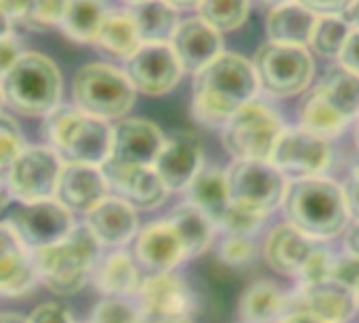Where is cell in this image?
<instances>
[{
	"label": "cell",
	"instance_id": "obj_2",
	"mask_svg": "<svg viewBox=\"0 0 359 323\" xmlns=\"http://www.w3.org/2000/svg\"><path fill=\"white\" fill-rule=\"evenodd\" d=\"M282 208L286 221L316 242L337 238L349 225L343 187L326 177L288 181Z\"/></svg>",
	"mask_w": 359,
	"mask_h": 323
},
{
	"label": "cell",
	"instance_id": "obj_29",
	"mask_svg": "<svg viewBox=\"0 0 359 323\" xmlns=\"http://www.w3.org/2000/svg\"><path fill=\"white\" fill-rule=\"evenodd\" d=\"M288 296L284 290L269 282L261 280L250 284L238 303V315L242 323H278L282 313L286 311Z\"/></svg>",
	"mask_w": 359,
	"mask_h": 323
},
{
	"label": "cell",
	"instance_id": "obj_8",
	"mask_svg": "<svg viewBox=\"0 0 359 323\" xmlns=\"http://www.w3.org/2000/svg\"><path fill=\"white\" fill-rule=\"evenodd\" d=\"M284 128L282 118L269 105L250 101L221 126V141L233 160L269 162Z\"/></svg>",
	"mask_w": 359,
	"mask_h": 323
},
{
	"label": "cell",
	"instance_id": "obj_36",
	"mask_svg": "<svg viewBox=\"0 0 359 323\" xmlns=\"http://www.w3.org/2000/svg\"><path fill=\"white\" fill-rule=\"evenodd\" d=\"M198 17L219 34L238 29L250 13V0H200Z\"/></svg>",
	"mask_w": 359,
	"mask_h": 323
},
{
	"label": "cell",
	"instance_id": "obj_11",
	"mask_svg": "<svg viewBox=\"0 0 359 323\" xmlns=\"http://www.w3.org/2000/svg\"><path fill=\"white\" fill-rule=\"evenodd\" d=\"M269 162L290 181L324 177L332 164V145L313 132L299 128H284L278 137Z\"/></svg>",
	"mask_w": 359,
	"mask_h": 323
},
{
	"label": "cell",
	"instance_id": "obj_62",
	"mask_svg": "<svg viewBox=\"0 0 359 323\" xmlns=\"http://www.w3.org/2000/svg\"><path fill=\"white\" fill-rule=\"evenodd\" d=\"M355 298H358V311H359V290L355 292Z\"/></svg>",
	"mask_w": 359,
	"mask_h": 323
},
{
	"label": "cell",
	"instance_id": "obj_38",
	"mask_svg": "<svg viewBox=\"0 0 359 323\" xmlns=\"http://www.w3.org/2000/svg\"><path fill=\"white\" fill-rule=\"evenodd\" d=\"M265 221H267L265 214H259V212H252V210H246V208H240V206L231 204L217 229H221L225 235L252 238L263 227Z\"/></svg>",
	"mask_w": 359,
	"mask_h": 323
},
{
	"label": "cell",
	"instance_id": "obj_18",
	"mask_svg": "<svg viewBox=\"0 0 359 323\" xmlns=\"http://www.w3.org/2000/svg\"><path fill=\"white\" fill-rule=\"evenodd\" d=\"M168 44L172 46L183 71L191 74H198L202 67H206L212 59H217L223 53L221 34L200 17L179 21Z\"/></svg>",
	"mask_w": 359,
	"mask_h": 323
},
{
	"label": "cell",
	"instance_id": "obj_3",
	"mask_svg": "<svg viewBox=\"0 0 359 323\" xmlns=\"http://www.w3.org/2000/svg\"><path fill=\"white\" fill-rule=\"evenodd\" d=\"M48 147L63 164L103 166L111 151V126L78 107L59 105L44 120Z\"/></svg>",
	"mask_w": 359,
	"mask_h": 323
},
{
	"label": "cell",
	"instance_id": "obj_10",
	"mask_svg": "<svg viewBox=\"0 0 359 323\" xmlns=\"http://www.w3.org/2000/svg\"><path fill=\"white\" fill-rule=\"evenodd\" d=\"M63 160L50 147H25L6 172V191L21 204L55 198Z\"/></svg>",
	"mask_w": 359,
	"mask_h": 323
},
{
	"label": "cell",
	"instance_id": "obj_46",
	"mask_svg": "<svg viewBox=\"0 0 359 323\" xmlns=\"http://www.w3.org/2000/svg\"><path fill=\"white\" fill-rule=\"evenodd\" d=\"M278 323H326L322 317H318L316 313H311L307 307H303L294 296L288 298L286 311L282 313V317Z\"/></svg>",
	"mask_w": 359,
	"mask_h": 323
},
{
	"label": "cell",
	"instance_id": "obj_35",
	"mask_svg": "<svg viewBox=\"0 0 359 323\" xmlns=\"http://www.w3.org/2000/svg\"><path fill=\"white\" fill-rule=\"evenodd\" d=\"M349 32L351 23L345 19V15H318L307 48L324 59H339Z\"/></svg>",
	"mask_w": 359,
	"mask_h": 323
},
{
	"label": "cell",
	"instance_id": "obj_17",
	"mask_svg": "<svg viewBox=\"0 0 359 323\" xmlns=\"http://www.w3.org/2000/svg\"><path fill=\"white\" fill-rule=\"evenodd\" d=\"M185 250L183 244L172 229V225L164 221H154L137 233L135 242V261L149 275L168 273L179 263H183Z\"/></svg>",
	"mask_w": 359,
	"mask_h": 323
},
{
	"label": "cell",
	"instance_id": "obj_43",
	"mask_svg": "<svg viewBox=\"0 0 359 323\" xmlns=\"http://www.w3.org/2000/svg\"><path fill=\"white\" fill-rule=\"evenodd\" d=\"M332 282L349 288L351 292H358L359 290V259L349 254V252H343V254H334V261H332V269H330V277Z\"/></svg>",
	"mask_w": 359,
	"mask_h": 323
},
{
	"label": "cell",
	"instance_id": "obj_12",
	"mask_svg": "<svg viewBox=\"0 0 359 323\" xmlns=\"http://www.w3.org/2000/svg\"><path fill=\"white\" fill-rule=\"evenodd\" d=\"M6 223L29 252H38L42 248L59 244L76 227L72 212L63 208L57 200L21 204Z\"/></svg>",
	"mask_w": 359,
	"mask_h": 323
},
{
	"label": "cell",
	"instance_id": "obj_34",
	"mask_svg": "<svg viewBox=\"0 0 359 323\" xmlns=\"http://www.w3.org/2000/svg\"><path fill=\"white\" fill-rule=\"evenodd\" d=\"M299 122H301L303 130L313 132V135H318L322 139H328V141L339 137L347 128V124L322 101V97L313 88L307 92V97L301 103Z\"/></svg>",
	"mask_w": 359,
	"mask_h": 323
},
{
	"label": "cell",
	"instance_id": "obj_19",
	"mask_svg": "<svg viewBox=\"0 0 359 323\" xmlns=\"http://www.w3.org/2000/svg\"><path fill=\"white\" fill-rule=\"evenodd\" d=\"M109 195L107 181L99 166L63 164L55 200L69 212H88Z\"/></svg>",
	"mask_w": 359,
	"mask_h": 323
},
{
	"label": "cell",
	"instance_id": "obj_13",
	"mask_svg": "<svg viewBox=\"0 0 359 323\" xmlns=\"http://www.w3.org/2000/svg\"><path fill=\"white\" fill-rule=\"evenodd\" d=\"M124 74L135 90L149 97H160L170 92L181 82L183 67L168 42H147L126 59Z\"/></svg>",
	"mask_w": 359,
	"mask_h": 323
},
{
	"label": "cell",
	"instance_id": "obj_48",
	"mask_svg": "<svg viewBox=\"0 0 359 323\" xmlns=\"http://www.w3.org/2000/svg\"><path fill=\"white\" fill-rule=\"evenodd\" d=\"M23 55L21 42L13 36H6L0 40V80L6 76V71L17 63V59Z\"/></svg>",
	"mask_w": 359,
	"mask_h": 323
},
{
	"label": "cell",
	"instance_id": "obj_30",
	"mask_svg": "<svg viewBox=\"0 0 359 323\" xmlns=\"http://www.w3.org/2000/svg\"><path fill=\"white\" fill-rule=\"evenodd\" d=\"M172 229L177 231L181 244H183V250H185V256L187 259H194V256H200L208 250V246L212 244V238H215V225L198 210L194 208L191 204H179L166 219Z\"/></svg>",
	"mask_w": 359,
	"mask_h": 323
},
{
	"label": "cell",
	"instance_id": "obj_24",
	"mask_svg": "<svg viewBox=\"0 0 359 323\" xmlns=\"http://www.w3.org/2000/svg\"><path fill=\"white\" fill-rule=\"evenodd\" d=\"M294 298L326 323H347L358 313L355 292L332 280L299 286Z\"/></svg>",
	"mask_w": 359,
	"mask_h": 323
},
{
	"label": "cell",
	"instance_id": "obj_45",
	"mask_svg": "<svg viewBox=\"0 0 359 323\" xmlns=\"http://www.w3.org/2000/svg\"><path fill=\"white\" fill-rule=\"evenodd\" d=\"M337 61L347 71L359 76V29L351 27V32H349V36H347V40H345Z\"/></svg>",
	"mask_w": 359,
	"mask_h": 323
},
{
	"label": "cell",
	"instance_id": "obj_58",
	"mask_svg": "<svg viewBox=\"0 0 359 323\" xmlns=\"http://www.w3.org/2000/svg\"><path fill=\"white\" fill-rule=\"evenodd\" d=\"M263 2L271 4V8H273V6H278V4H284V2H288V0H263Z\"/></svg>",
	"mask_w": 359,
	"mask_h": 323
},
{
	"label": "cell",
	"instance_id": "obj_28",
	"mask_svg": "<svg viewBox=\"0 0 359 323\" xmlns=\"http://www.w3.org/2000/svg\"><path fill=\"white\" fill-rule=\"evenodd\" d=\"M322 101L349 126L359 116V76L337 65L313 86Z\"/></svg>",
	"mask_w": 359,
	"mask_h": 323
},
{
	"label": "cell",
	"instance_id": "obj_9",
	"mask_svg": "<svg viewBox=\"0 0 359 323\" xmlns=\"http://www.w3.org/2000/svg\"><path fill=\"white\" fill-rule=\"evenodd\" d=\"M227 191L233 206L269 217L282 206L288 179L271 164L261 160H233L225 170Z\"/></svg>",
	"mask_w": 359,
	"mask_h": 323
},
{
	"label": "cell",
	"instance_id": "obj_6",
	"mask_svg": "<svg viewBox=\"0 0 359 323\" xmlns=\"http://www.w3.org/2000/svg\"><path fill=\"white\" fill-rule=\"evenodd\" d=\"M72 97L80 111L107 122L133 109L137 90L122 69L109 63H86L72 80Z\"/></svg>",
	"mask_w": 359,
	"mask_h": 323
},
{
	"label": "cell",
	"instance_id": "obj_20",
	"mask_svg": "<svg viewBox=\"0 0 359 323\" xmlns=\"http://www.w3.org/2000/svg\"><path fill=\"white\" fill-rule=\"evenodd\" d=\"M84 227L99 246L120 248L139 233V219L137 210L130 208L126 202L107 195L84 214Z\"/></svg>",
	"mask_w": 359,
	"mask_h": 323
},
{
	"label": "cell",
	"instance_id": "obj_50",
	"mask_svg": "<svg viewBox=\"0 0 359 323\" xmlns=\"http://www.w3.org/2000/svg\"><path fill=\"white\" fill-rule=\"evenodd\" d=\"M29 8H32V0H0V11L8 17L11 25L15 23L25 25Z\"/></svg>",
	"mask_w": 359,
	"mask_h": 323
},
{
	"label": "cell",
	"instance_id": "obj_51",
	"mask_svg": "<svg viewBox=\"0 0 359 323\" xmlns=\"http://www.w3.org/2000/svg\"><path fill=\"white\" fill-rule=\"evenodd\" d=\"M345 252L359 259V223H351L345 229Z\"/></svg>",
	"mask_w": 359,
	"mask_h": 323
},
{
	"label": "cell",
	"instance_id": "obj_32",
	"mask_svg": "<svg viewBox=\"0 0 359 323\" xmlns=\"http://www.w3.org/2000/svg\"><path fill=\"white\" fill-rule=\"evenodd\" d=\"M139 36L143 44L147 42H170L177 25L179 15L177 8H172L166 0H145L130 11Z\"/></svg>",
	"mask_w": 359,
	"mask_h": 323
},
{
	"label": "cell",
	"instance_id": "obj_21",
	"mask_svg": "<svg viewBox=\"0 0 359 323\" xmlns=\"http://www.w3.org/2000/svg\"><path fill=\"white\" fill-rule=\"evenodd\" d=\"M318 244L320 242L311 240L294 225L284 221L276 225L265 238L263 256L276 273L286 277H297Z\"/></svg>",
	"mask_w": 359,
	"mask_h": 323
},
{
	"label": "cell",
	"instance_id": "obj_44",
	"mask_svg": "<svg viewBox=\"0 0 359 323\" xmlns=\"http://www.w3.org/2000/svg\"><path fill=\"white\" fill-rule=\"evenodd\" d=\"M27 323H74L72 313L59 303H44L32 311Z\"/></svg>",
	"mask_w": 359,
	"mask_h": 323
},
{
	"label": "cell",
	"instance_id": "obj_41",
	"mask_svg": "<svg viewBox=\"0 0 359 323\" xmlns=\"http://www.w3.org/2000/svg\"><path fill=\"white\" fill-rule=\"evenodd\" d=\"M332 261H334V252L330 248H326L322 242L316 246V250L311 252V256L305 261L301 273L297 275L299 286H307V284H318L330 277V269H332Z\"/></svg>",
	"mask_w": 359,
	"mask_h": 323
},
{
	"label": "cell",
	"instance_id": "obj_1",
	"mask_svg": "<svg viewBox=\"0 0 359 323\" xmlns=\"http://www.w3.org/2000/svg\"><path fill=\"white\" fill-rule=\"evenodd\" d=\"M259 82L252 63L238 53H221L194 74L191 114L210 128H221L238 109L255 101Z\"/></svg>",
	"mask_w": 359,
	"mask_h": 323
},
{
	"label": "cell",
	"instance_id": "obj_40",
	"mask_svg": "<svg viewBox=\"0 0 359 323\" xmlns=\"http://www.w3.org/2000/svg\"><path fill=\"white\" fill-rule=\"evenodd\" d=\"M67 8V0H32L25 27L44 32L53 25H59Z\"/></svg>",
	"mask_w": 359,
	"mask_h": 323
},
{
	"label": "cell",
	"instance_id": "obj_57",
	"mask_svg": "<svg viewBox=\"0 0 359 323\" xmlns=\"http://www.w3.org/2000/svg\"><path fill=\"white\" fill-rule=\"evenodd\" d=\"M11 200H13V198H11V195H8V191H6V185L0 181V208H2V206H6Z\"/></svg>",
	"mask_w": 359,
	"mask_h": 323
},
{
	"label": "cell",
	"instance_id": "obj_15",
	"mask_svg": "<svg viewBox=\"0 0 359 323\" xmlns=\"http://www.w3.org/2000/svg\"><path fill=\"white\" fill-rule=\"evenodd\" d=\"M164 132L145 118H124L111 128L109 160L133 166H154L164 147Z\"/></svg>",
	"mask_w": 359,
	"mask_h": 323
},
{
	"label": "cell",
	"instance_id": "obj_52",
	"mask_svg": "<svg viewBox=\"0 0 359 323\" xmlns=\"http://www.w3.org/2000/svg\"><path fill=\"white\" fill-rule=\"evenodd\" d=\"M141 323H194L191 315H149L143 313Z\"/></svg>",
	"mask_w": 359,
	"mask_h": 323
},
{
	"label": "cell",
	"instance_id": "obj_49",
	"mask_svg": "<svg viewBox=\"0 0 359 323\" xmlns=\"http://www.w3.org/2000/svg\"><path fill=\"white\" fill-rule=\"evenodd\" d=\"M316 15H345L353 0H297Z\"/></svg>",
	"mask_w": 359,
	"mask_h": 323
},
{
	"label": "cell",
	"instance_id": "obj_7",
	"mask_svg": "<svg viewBox=\"0 0 359 323\" xmlns=\"http://www.w3.org/2000/svg\"><path fill=\"white\" fill-rule=\"evenodd\" d=\"M250 63L255 67L259 88L280 99L305 92L316 74V63L307 46L280 44L271 40L257 48Z\"/></svg>",
	"mask_w": 359,
	"mask_h": 323
},
{
	"label": "cell",
	"instance_id": "obj_33",
	"mask_svg": "<svg viewBox=\"0 0 359 323\" xmlns=\"http://www.w3.org/2000/svg\"><path fill=\"white\" fill-rule=\"evenodd\" d=\"M107 13L105 0H67V8L59 25L74 42H95Z\"/></svg>",
	"mask_w": 359,
	"mask_h": 323
},
{
	"label": "cell",
	"instance_id": "obj_55",
	"mask_svg": "<svg viewBox=\"0 0 359 323\" xmlns=\"http://www.w3.org/2000/svg\"><path fill=\"white\" fill-rule=\"evenodd\" d=\"M0 323H27V317L19 313H0Z\"/></svg>",
	"mask_w": 359,
	"mask_h": 323
},
{
	"label": "cell",
	"instance_id": "obj_16",
	"mask_svg": "<svg viewBox=\"0 0 359 323\" xmlns=\"http://www.w3.org/2000/svg\"><path fill=\"white\" fill-rule=\"evenodd\" d=\"M204 168V151L191 132H175L166 137L162 151L154 162V170L168 191H185L194 177Z\"/></svg>",
	"mask_w": 359,
	"mask_h": 323
},
{
	"label": "cell",
	"instance_id": "obj_37",
	"mask_svg": "<svg viewBox=\"0 0 359 323\" xmlns=\"http://www.w3.org/2000/svg\"><path fill=\"white\" fill-rule=\"evenodd\" d=\"M143 309L128 296H103L90 313L88 323H141Z\"/></svg>",
	"mask_w": 359,
	"mask_h": 323
},
{
	"label": "cell",
	"instance_id": "obj_60",
	"mask_svg": "<svg viewBox=\"0 0 359 323\" xmlns=\"http://www.w3.org/2000/svg\"><path fill=\"white\" fill-rule=\"evenodd\" d=\"M126 4H130V6H137V4H141V2H145V0H124Z\"/></svg>",
	"mask_w": 359,
	"mask_h": 323
},
{
	"label": "cell",
	"instance_id": "obj_42",
	"mask_svg": "<svg viewBox=\"0 0 359 323\" xmlns=\"http://www.w3.org/2000/svg\"><path fill=\"white\" fill-rule=\"evenodd\" d=\"M257 256V246L252 238L227 235L219 248V259L229 267H244Z\"/></svg>",
	"mask_w": 359,
	"mask_h": 323
},
{
	"label": "cell",
	"instance_id": "obj_56",
	"mask_svg": "<svg viewBox=\"0 0 359 323\" xmlns=\"http://www.w3.org/2000/svg\"><path fill=\"white\" fill-rule=\"evenodd\" d=\"M11 21H8V17L0 11V40L2 38H6V36H11Z\"/></svg>",
	"mask_w": 359,
	"mask_h": 323
},
{
	"label": "cell",
	"instance_id": "obj_4",
	"mask_svg": "<svg viewBox=\"0 0 359 323\" xmlns=\"http://www.w3.org/2000/svg\"><path fill=\"white\" fill-rule=\"evenodd\" d=\"M4 103L21 116H48L59 107L63 80L53 59L42 53H23L0 80Z\"/></svg>",
	"mask_w": 359,
	"mask_h": 323
},
{
	"label": "cell",
	"instance_id": "obj_27",
	"mask_svg": "<svg viewBox=\"0 0 359 323\" xmlns=\"http://www.w3.org/2000/svg\"><path fill=\"white\" fill-rule=\"evenodd\" d=\"M318 15L305 8L297 0H288L284 4H278L267 15V36L271 42L280 44H294V46H307Z\"/></svg>",
	"mask_w": 359,
	"mask_h": 323
},
{
	"label": "cell",
	"instance_id": "obj_14",
	"mask_svg": "<svg viewBox=\"0 0 359 323\" xmlns=\"http://www.w3.org/2000/svg\"><path fill=\"white\" fill-rule=\"evenodd\" d=\"M114 198L126 202L135 210H154L164 204L168 189L154 170V166H133L107 160L101 166Z\"/></svg>",
	"mask_w": 359,
	"mask_h": 323
},
{
	"label": "cell",
	"instance_id": "obj_39",
	"mask_svg": "<svg viewBox=\"0 0 359 323\" xmlns=\"http://www.w3.org/2000/svg\"><path fill=\"white\" fill-rule=\"evenodd\" d=\"M25 149V141L17 122L0 111V174L8 172L11 164Z\"/></svg>",
	"mask_w": 359,
	"mask_h": 323
},
{
	"label": "cell",
	"instance_id": "obj_47",
	"mask_svg": "<svg viewBox=\"0 0 359 323\" xmlns=\"http://www.w3.org/2000/svg\"><path fill=\"white\" fill-rule=\"evenodd\" d=\"M343 193H345V204H347V212H349V221L359 223V166H355L347 179V183L343 185Z\"/></svg>",
	"mask_w": 359,
	"mask_h": 323
},
{
	"label": "cell",
	"instance_id": "obj_5",
	"mask_svg": "<svg viewBox=\"0 0 359 323\" xmlns=\"http://www.w3.org/2000/svg\"><path fill=\"white\" fill-rule=\"evenodd\" d=\"M99 248L86 227H74L59 244L32 252L38 282L59 296L78 294L93 275Z\"/></svg>",
	"mask_w": 359,
	"mask_h": 323
},
{
	"label": "cell",
	"instance_id": "obj_59",
	"mask_svg": "<svg viewBox=\"0 0 359 323\" xmlns=\"http://www.w3.org/2000/svg\"><path fill=\"white\" fill-rule=\"evenodd\" d=\"M355 145L359 149V116H358V124H355Z\"/></svg>",
	"mask_w": 359,
	"mask_h": 323
},
{
	"label": "cell",
	"instance_id": "obj_25",
	"mask_svg": "<svg viewBox=\"0 0 359 323\" xmlns=\"http://www.w3.org/2000/svg\"><path fill=\"white\" fill-rule=\"evenodd\" d=\"M185 195L187 204L198 208L215 227H219V223L231 206L225 170L215 166H204L187 185Z\"/></svg>",
	"mask_w": 359,
	"mask_h": 323
},
{
	"label": "cell",
	"instance_id": "obj_61",
	"mask_svg": "<svg viewBox=\"0 0 359 323\" xmlns=\"http://www.w3.org/2000/svg\"><path fill=\"white\" fill-rule=\"evenodd\" d=\"M2 103H4V99H2V90H0V107H2Z\"/></svg>",
	"mask_w": 359,
	"mask_h": 323
},
{
	"label": "cell",
	"instance_id": "obj_53",
	"mask_svg": "<svg viewBox=\"0 0 359 323\" xmlns=\"http://www.w3.org/2000/svg\"><path fill=\"white\" fill-rule=\"evenodd\" d=\"M345 19L351 23V27L359 29V0H353V4L349 6V11L345 13Z\"/></svg>",
	"mask_w": 359,
	"mask_h": 323
},
{
	"label": "cell",
	"instance_id": "obj_22",
	"mask_svg": "<svg viewBox=\"0 0 359 323\" xmlns=\"http://www.w3.org/2000/svg\"><path fill=\"white\" fill-rule=\"evenodd\" d=\"M38 282L34 256L8 223H0V294L23 296Z\"/></svg>",
	"mask_w": 359,
	"mask_h": 323
},
{
	"label": "cell",
	"instance_id": "obj_54",
	"mask_svg": "<svg viewBox=\"0 0 359 323\" xmlns=\"http://www.w3.org/2000/svg\"><path fill=\"white\" fill-rule=\"evenodd\" d=\"M172 8H177V11H181V8H194V6H198L200 4V0H166Z\"/></svg>",
	"mask_w": 359,
	"mask_h": 323
},
{
	"label": "cell",
	"instance_id": "obj_31",
	"mask_svg": "<svg viewBox=\"0 0 359 323\" xmlns=\"http://www.w3.org/2000/svg\"><path fill=\"white\" fill-rule=\"evenodd\" d=\"M95 44L116 57H122V59L133 57L137 48L143 44V40L139 36L137 23L130 11H109L99 27Z\"/></svg>",
	"mask_w": 359,
	"mask_h": 323
},
{
	"label": "cell",
	"instance_id": "obj_26",
	"mask_svg": "<svg viewBox=\"0 0 359 323\" xmlns=\"http://www.w3.org/2000/svg\"><path fill=\"white\" fill-rule=\"evenodd\" d=\"M95 288L103 296H137L141 288V271L128 252H111L103 261H97L93 275Z\"/></svg>",
	"mask_w": 359,
	"mask_h": 323
},
{
	"label": "cell",
	"instance_id": "obj_23",
	"mask_svg": "<svg viewBox=\"0 0 359 323\" xmlns=\"http://www.w3.org/2000/svg\"><path fill=\"white\" fill-rule=\"evenodd\" d=\"M137 303L149 315H191L194 294L177 273H156L141 282Z\"/></svg>",
	"mask_w": 359,
	"mask_h": 323
}]
</instances>
